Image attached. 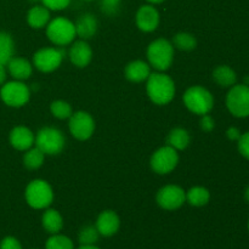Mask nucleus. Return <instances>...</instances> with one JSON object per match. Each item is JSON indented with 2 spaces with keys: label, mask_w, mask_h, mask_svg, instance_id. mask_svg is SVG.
<instances>
[{
  "label": "nucleus",
  "mask_w": 249,
  "mask_h": 249,
  "mask_svg": "<svg viewBox=\"0 0 249 249\" xmlns=\"http://www.w3.org/2000/svg\"><path fill=\"white\" fill-rule=\"evenodd\" d=\"M160 12L152 4L142 5L138 10V12H136V26H138L140 31L145 32V33L155 32L158 28V26H160Z\"/></svg>",
  "instance_id": "nucleus-13"
},
{
  "label": "nucleus",
  "mask_w": 249,
  "mask_h": 249,
  "mask_svg": "<svg viewBox=\"0 0 249 249\" xmlns=\"http://www.w3.org/2000/svg\"><path fill=\"white\" fill-rule=\"evenodd\" d=\"M24 152L26 153L23 155V164L27 169L36 170L43 165L44 160H45V153L39 150L36 146L31 147Z\"/></svg>",
  "instance_id": "nucleus-26"
},
{
  "label": "nucleus",
  "mask_w": 249,
  "mask_h": 249,
  "mask_svg": "<svg viewBox=\"0 0 249 249\" xmlns=\"http://www.w3.org/2000/svg\"><path fill=\"white\" fill-rule=\"evenodd\" d=\"M95 226H96L100 236L111 237L118 232L119 228H121V219L116 212L108 209V211H104L99 214Z\"/></svg>",
  "instance_id": "nucleus-15"
},
{
  "label": "nucleus",
  "mask_w": 249,
  "mask_h": 249,
  "mask_svg": "<svg viewBox=\"0 0 249 249\" xmlns=\"http://www.w3.org/2000/svg\"><path fill=\"white\" fill-rule=\"evenodd\" d=\"M245 198H246V201H247L248 203H249V186L247 187V189H246V192H245Z\"/></svg>",
  "instance_id": "nucleus-40"
},
{
  "label": "nucleus",
  "mask_w": 249,
  "mask_h": 249,
  "mask_svg": "<svg viewBox=\"0 0 249 249\" xmlns=\"http://www.w3.org/2000/svg\"><path fill=\"white\" fill-rule=\"evenodd\" d=\"M184 104L191 113L203 116L208 114L213 109L214 97L206 88L201 85H194L185 91Z\"/></svg>",
  "instance_id": "nucleus-3"
},
{
  "label": "nucleus",
  "mask_w": 249,
  "mask_h": 249,
  "mask_svg": "<svg viewBox=\"0 0 249 249\" xmlns=\"http://www.w3.org/2000/svg\"><path fill=\"white\" fill-rule=\"evenodd\" d=\"M179 163V153L170 146H163L155 151L151 157V169L158 175H165L172 173Z\"/></svg>",
  "instance_id": "nucleus-9"
},
{
  "label": "nucleus",
  "mask_w": 249,
  "mask_h": 249,
  "mask_svg": "<svg viewBox=\"0 0 249 249\" xmlns=\"http://www.w3.org/2000/svg\"><path fill=\"white\" fill-rule=\"evenodd\" d=\"M151 74V66L141 60H135L129 62L124 70V75L129 82L141 83L146 82Z\"/></svg>",
  "instance_id": "nucleus-17"
},
{
  "label": "nucleus",
  "mask_w": 249,
  "mask_h": 249,
  "mask_svg": "<svg viewBox=\"0 0 249 249\" xmlns=\"http://www.w3.org/2000/svg\"><path fill=\"white\" fill-rule=\"evenodd\" d=\"M34 145L43 151L45 156H56L65 148L66 139L60 129L45 126L36 133Z\"/></svg>",
  "instance_id": "nucleus-6"
},
{
  "label": "nucleus",
  "mask_w": 249,
  "mask_h": 249,
  "mask_svg": "<svg viewBox=\"0 0 249 249\" xmlns=\"http://www.w3.org/2000/svg\"><path fill=\"white\" fill-rule=\"evenodd\" d=\"M50 111L55 118L57 119H70V117L73 114L72 106L68 104L67 101L63 100H56V101L51 102Z\"/></svg>",
  "instance_id": "nucleus-28"
},
{
  "label": "nucleus",
  "mask_w": 249,
  "mask_h": 249,
  "mask_svg": "<svg viewBox=\"0 0 249 249\" xmlns=\"http://www.w3.org/2000/svg\"><path fill=\"white\" fill-rule=\"evenodd\" d=\"M15 43L12 36L6 32H0V65H7L14 57Z\"/></svg>",
  "instance_id": "nucleus-25"
},
{
  "label": "nucleus",
  "mask_w": 249,
  "mask_h": 249,
  "mask_svg": "<svg viewBox=\"0 0 249 249\" xmlns=\"http://www.w3.org/2000/svg\"><path fill=\"white\" fill-rule=\"evenodd\" d=\"M190 141H191V136L189 131L184 128H174L167 136L168 146L177 151L185 150L190 145Z\"/></svg>",
  "instance_id": "nucleus-22"
},
{
  "label": "nucleus",
  "mask_w": 249,
  "mask_h": 249,
  "mask_svg": "<svg viewBox=\"0 0 249 249\" xmlns=\"http://www.w3.org/2000/svg\"><path fill=\"white\" fill-rule=\"evenodd\" d=\"M68 128L74 139L79 141H85L92 136L95 131V121L91 114L85 111L73 112L70 117Z\"/></svg>",
  "instance_id": "nucleus-11"
},
{
  "label": "nucleus",
  "mask_w": 249,
  "mask_h": 249,
  "mask_svg": "<svg viewBox=\"0 0 249 249\" xmlns=\"http://www.w3.org/2000/svg\"><path fill=\"white\" fill-rule=\"evenodd\" d=\"M199 125H201L202 130L209 133V131L213 130L214 126H215V122H214V119L212 118L209 114H203V116H201Z\"/></svg>",
  "instance_id": "nucleus-35"
},
{
  "label": "nucleus",
  "mask_w": 249,
  "mask_h": 249,
  "mask_svg": "<svg viewBox=\"0 0 249 249\" xmlns=\"http://www.w3.org/2000/svg\"><path fill=\"white\" fill-rule=\"evenodd\" d=\"M213 79L218 85L223 88H231L236 84L237 80V75H236L235 71L229 66L223 65L218 66L215 70L213 71Z\"/></svg>",
  "instance_id": "nucleus-23"
},
{
  "label": "nucleus",
  "mask_w": 249,
  "mask_h": 249,
  "mask_svg": "<svg viewBox=\"0 0 249 249\" xmlns=\"http://www.w3.org/2000/svg\"><path fill=\"white\" fill-rule=\"evenodd\" d=\"M100 6L104 14L112 16V15H116L118 12L119 6H121L122 0H100Z\"/></svg>",
  "instance_id": "nucleus-31"
},
{
  "label": "nucleus",
  "mask_w": 249,
  "mask_h": 249,
  "mask_svg": "<svg viewBox=\"0 0 249 249\" xmlns=\"http://www.w3.org/2000/svg\"><path fill=\"white\" fill-rule=\"evenodd\" d=\"M238 151L245 158L249 160V131L248 133L241 134L238 139Z\"/></svg>",
  "instance_id": "nucleus-33"
},
{
  "label": "nucleus",
  "mask_w": 249,
  "mask_h": 249,
  "mask_svg": "<svg viewBox=\"0 0 249 249\" xmlns=\"http://www.w3.org/2000/svg\"><path fill=\"white\" fill-rule=\"evenodd\" d=\"M248 230H249V221H248Z\"/></svg>",
  "instance_id": "nucleus-42"
},
{
  "label": "nucleus",
  "mask_w": 249,
  "mask_h": 249,
  "mask_svg": "<svg viewBox=\"0 0 249 249\" xmlns=\"http://www.w3.org/2000/svg\"><path fill=\"white\" fill-rule=\"evenodd\" d=\"M65 57V51L58 48L39 49L33 55V66L43 73H50L57 70Z\"/></svg>",
  "instance_id": "nucleus-10"
},
{
  "label": "nucleus",
  "mask_w": 249,
  "mask_h": 249,
  "mask_svg": "<svg viewBox=\"0 0 249 249\" xmlns=\"http://www.w3.org/2000/svg\"><path fill=\"white\" fill-rule=\"evenodd\" d=\"M10 143L17 151H27L36 143V135L29 128L23 125L15 126L9 135Z\"/></svg>",
  "instance_id": "nucleus-16"
},
{
  "label": "nucleus",
  "mask_w": 249,
  "mask_h": 249,
  "mask_svg": "<svg viewBox=\"0 0 249 249\" xmlns=\"http://www.w3.org/2000/svg\"><path fill=\"white\" fill-rule=\"evenodd\" d=\"M226 136H228L230 140L236 141V140H238V139H240L241 131L238 130L237 128H235V126H231V128H229L228 131H226Z\"/></svg>",
  "instance_id": "nucleus-36"
},
{
  "label": "nucleus",
  "mask_w": 249,
  "mask_h": 249,
  "mask_svg": "<svg viewBox=\"0 0 249 249\" xmlns=\"http://www.w3.org/2000/svg\"><path fill=\"white\" fill-rule=\"evenodd\" d=\"M27 22L34 29H40L50 22V10L41 5H34L27 14Z\"/></svg>",
  "instance_id": "nucleus-20"
},
{
  "label": "nucleus",
  "mask_w": 249,
  "mask_h": 249,
  "mask_svg": "<svg viewBox=\"0 0 249 249\" xmlns=\"http://www.w3.org/2000/svg\"><path fill=\"white\" fill-rule=\"evenodd\" d=\"M7 71L15 80L23 82L33 73V65L24 57H12L7 62Z\"/></svg>",
  "instance_id": "nucleus-18"
},
{
  "label": "nucleus",
  "mask_w": 249,
  "mask_h": 249,
  "mask_svg": "<svg viewBox=\"0 0 249 249\" xmlns=\"http://www.w3.org/2000/svg\"><path fill=\"white\" fill-rule=\"evenodd\" d=\"M100 238V233L95 225H85L80 229L78 240L80 245H96Z\"/></svg>",
  "instance_id": "nucleus-30"
},
{
  "label": "nucleus",
  "mask_w": 249,
  "mask_h": 249,
  "mask_svg": "<svg viewBox=\"0 0 249 249\" xmlns=\"http://www.w3.org/2000/svg\"><path fill=\"white\" fill-rule=\"evenodd\" d=\"M85 1H91V0H85Z\"/></svg>",
  "instance_id": "nucleus-41"
},
{
  "label": "nucleus",
  "mask_w": 249,
  "mask_h": 249,
  "mask_svg": "<svg viewBox=\"0 0 249 249\" xmlns=\"http://www.w3.org/2000/svg\"><path fill=\"white\" fill-rule=\"evenodd\" d=\"M75 34L83 40L91 39L97 32V19L94 15L84 14L78 17L74 23Z\"/></svg>",
  "instance_id": "nucleus-19"
},
{
  "label": "nucleus",
  "mask_w": 249,
  "mask_h": 249,
  "mask_svg": "<svg viewBox=\"0 0 249 249\" xmlns=\"http://www.w3.org/2000/svg\"><path fill=\"white\" fill-rule=\"evenodd\" d=\"M147 1L150 2V4L155 5V4H160V2H163L164 0H147Z\"/></svg>",
  "instance_id": "nucleus-39"
},
{
  "label": "nucleus",
  "mask_w": 249,
  "mask_h": 249,
  "mask_svg": "<svg viewBox=\"0 0 249 249\" xmlns=\"http://www.w3.org/2000/svg\"><path fill=\"white\" fill-rule=\"evenodd\" d=\"M174 46L168 39L160 38L150 43L147 48L148 65L157 72H165L169 70L174 61Z\"/></svg>",
  "instance_id": "nucleus-2"
},
{
  "label": "nucleus",
  "mask_w": 249,
  "mask_h": 249,
  "mask_svg": "<svg viewBox=\"0 0 249 249\" xmlns=\"http://www.w3.org/2000/svg\"><path fill=\"white\" fill-rule=\"evenodd\" d=\"M46 36L56 46L70 45L77 36L74 22L70 21L66 17H56L50 19L46 26Z\"/></svg>",
  "instance_id": "nucleus-5"
},
{
  "label": "nucleus",
  "mask_w": 249,
  "mask_h": 249,
  "mask_svg": "<svg viewBox=\"0 0 249 249\" xmlns=\"http://www.w3.org/2000/svg\"><path fill=\"white\" fill-rule=\"evenodd\" d=\"M211 199V192L203 186L191 187L186 192V202L194 207H203L208 204Z\"/></svg>",
  "instance_id": "nucleus-24"
},
{
  "label": "nucleus",
  "mask_w": 249,
  "mask_h": 249,
  "mask_svg": "<svg viewBox=\"0 0 249 249\" xmlns=\"http://www.w3.org/2000/svg\"><path fill=\"white\" fill-rule=\"evenodd\" d=\"M78 249H101V248H99L97 246H95V245H88V246L80 245V247Z\"/></svg>",
  "instance_id": "nucleus-38"
},
{
  "label": "nucleus",
  "mask_w": 249,
  "mask_h": 249,
  "mask_svg": "<svg viewBox=\"0 0 249 249\" xmlns=\"http://www.w3.org/2000/svg\"><path fill=\"white\" fill-rule=\"evenodd\" d=\"M156 201L164 211H177L186 202V191L178 185H167L158 190Z\"/></svg>",
  "instance_id": "nucleus-12"
},
{
  "label": "nucleus",
  "mask_w": 249,
  "mask_h": 249,
  "mask_svg": "<svg viewBox=\"0 0 249 249\" xmlns=\"http://www.w3.org/2000/svg\"><path fill=\"white\" fill-rule=\"evenodd\" d=\"M0 249H22L21 242L12 236H6L0 242Z\"/></svg>",
  "instance_id": "nucleus-34"
},
{
  "label": "nucleus",
  "mask_w": 249,
  "mask_h": 249,
  "mask_svg": "<svg viewBox=\"0 0 249 249\" xmlns=\"http://www.w3.org/2000/svg\"><path fill=\"white\" fill-rule=\"evenodd\" d=\"M226 107L232 116L245 118L249 116V85L238 84L231 87L226 96Z\"/></svg>",
  "instance_id": "nucleus-8"
},
{
  "label": "nucleus",
  "mask_w": 249,
  "mask_h": 249,
  "mask_svg": "<svg viewBox=\"0 0 249 249\" xmlns=\"http://www.w3.org/2000/svg\"><path fill=\"white\" fill-rule=\"evenodd\" d=\"M40 1L50 11H61L70 6L72 0H40Z\"/></svg>",
  "instance_id": "nucleus-32"
},
{
  "label": "nucleus",
  "mask_w": 249,
  "mask_h": 249,
  "mask_svg": "<svg viewBox=\"0 0 249 249\" xmlns=\"http://www.w3.org/2000/svg\"><path fill=\"white\" fill-rule=\"evenodd\" d=\"M45 249H74V245L68 236L55 233L48 238L45 243Z\"/></svg>",
  "instance_id": "nucleus-29"
},
{
  "label": "nucleus",
  "mask_w": 249,
  "mask_h": 249,
  "mask_svg": "<svg viewBox=\"0 0 249 249\" xmlns=\"http://www.w3.org/2000/svg\"><path fill=\"white\" fill-rule=\"evenodd\" d=\"M6 68H5V65H0V87H1L4 83H6V77H7Z\"/></svg>",
  "instance_id": "nucleus-37"
},
{
  "label": "nucleus",
  "mask_w": 249,
  "mask_h": 249,
  "mask_svg": "<svg viewBox=\"0 0 249 249\" xmlns=\"http://www.w3.org/2000/svg\"><path fill=\"white\" fill-rule=\"evenodd\" d=\"M41 225H43L44 230L50 235L60 233V231L63 228V218L60 212L56 211V209L46 208L43 216H41Z\"/></svg>",
  "instance_id": "nucleus-21"
},
{
  "label": "nucleus",
  "mask_w": 249,
  "mask_h": 249,
  "mask_svg": "<svg viewBox=\"0 0 249 249\" xmlns=\"http://www.w3.org/2000/svg\"><path fill=\"white\" fill-rule=\"evenodd\" d=\"M0 97L5 105L18 108L28 104L31 99V89L21 80H12L1 85Z\"/></svg>",
  "instance_id": "nucleus-7"
},
{
  "label": "nucleus",
  "mask_w": 249,
  "mask_h": 249,
  "mask_svg": "<svg viewBox=\"0 0 249 249\" xmlns=\"http://www.w3.org/2000/svg\"><path fill=\"white\" fill-rule=\"evenodd\" d=\"M68 57L75 67L85 68L92 60L91 46L88 44L87 40H83V39L73 41L68 51Z\"/></svg>",
  "instance_id": "nucleus-14"
},
{
  "label": "nucleus",
  "mask_w": 249,
  "mask_h": 249,
  "mask_svg": "<svg viewBox=\"0 0 249 249\" xmlns=\"http://www.w3.org/2000/svg\"><path fill=\"white\" fill-rule=\"evenodd\" d=\"M173 46L181 51H192L197 46V39L194 34L187 32H180L173 38Z\"/></svg>",
  "instance_id": "nucleus-27"
},
{
  "label": "nucleus",
  "mask_w": 249,
  "mask_h": 249,
  "mask_svg": "<svg viewBox=\"0 0 249 249\" xmlns=\"http://www.w3.org/2000/svg\"><path fill=\"white\" fill-rule=\"evenodd\" d=\"M26 202L33 209H46L53 201V191L48 181L41 179L32 180L24 191Z\"/></svg>",
  "instance_id": "nucleus-4"
},
{
  "label": "nucleus",
  "mask_w": 249,
  "mask_h": 249,
  "mask_svg": "<svg viewBox=\"0 0 249 249\" xmlns=\"http://www.w3.org/2000/svg\"><path fill=\"white\" fill-rule=\"evenodd\" d=\"M146 91L153 104L164 106L173 101L175 96V83L164 72L151 73L146 80Z\"/></svg>",
  "instance_id": "nucleus-1"
}]
</instances>
